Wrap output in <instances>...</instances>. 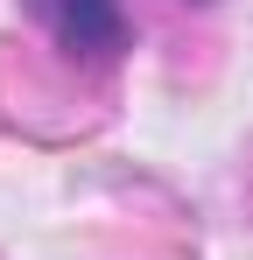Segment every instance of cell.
<instances>
[{"instance_id":"1","label":"cell","mask_w":253,"mask_h":260,"mask_svg":"<svg viewBox=\"0 0 253 260\" xmlns=\"http://www.w3.org/2000/svg\"><path fill=\"white\" fill-rule=\"evenodd\" d=\"M36 7H42V21L56 28L64 49H91V56H106V49L126 43L120 0H36Z\"/></svg>"}]
</instances>
